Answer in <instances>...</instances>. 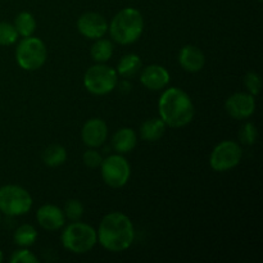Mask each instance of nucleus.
Listing matches in <instances>:
<instances>
[{"label": "nucleus", "instance_id": "nucleus-31", "mask_svg": "<svg viewBox=\"0 0 263 263\" xmlns=\"http://www.w3.org/2000/svg\"><path fill=\"white\" fill-rule=\"evenodd\" d=\"M258 2H259V3H261V2H262V0H258Z\"/></svg>", "mask_w": 263, "mask_h": 263}, {"label": "nucleus", "instance_id": "nucleus-21", "mask_svg": "<svg viewBox=\"0 0 263 263\" xmlns=\"http://www.w3.org/2000/svg\"><path fill=\"white\" fill-rule=\"evenodd\" d=\"M13 25L17 30L18 36L28 37V36H32L35 33L37 23H36L35 17L30 12H21L20 14H17Z\"/></svg>", "mask_w": 263, "mask_h": 263}, {"label": "nucleus", "instance_id": "nucleus-26", "mask_svg": "<svg viewBox=\"0 0 263 263\" xmlns=\"http://www.w3.org/2000/svg\"><path fill=\"white\" fill-rule=\"evenodd\" d=\"M244 85H246L249 94L256 97V95H258L259 92H261V87H262L261 76H259L257 72H248V73L244 76Z\"/></svg>", "mask_w": 263, "mask_h": 263}, {"label": "nucleus", "instance_id": "nucleus-19", "mask_svg": "<svg viewBox=\"0 0 263 263\" xmlns=\"http://www.w3.org/2000/svg\"><path fill=\"white\" fill-rule=\"evenodd\" d=\"M37 231H36V229L32 225L23 223L14 231L13 240L21 248H28V247L35 244V241L37 240Z\"/></svg>", "mask_w": 263, "mask_h": 263}, {"label": "nucleus", "instance_id": "nucleus-29", "mask_svg": "<svg viewBox=\"0 0 263 263\" xmlns=\"http://www.w3.org/2000/svg\"><path fill=\"white\" fill-rule=\"evenodd\" d=\"M3 259H4V256H3V252L0 251V262H3Z\"/></svg>", "mask_w": 263, "mask_h": 263}, {"label": "nucleus", "instance_id": "nucleus-25", "mask_svg": "<svg viewBox=\"0 0 263 263\" xmlns=\"http://www.w3.org/2000/svg\"><path fill=\"white\" fill-rule=\"evenodd\" d=\"M257 138H258V131L254 123L247 122L241 126L239 131V140L244 145H253L256 144Z\"/></svg>", "mask_w": 263, "mask_h": 263}, {"label": "nucleus", "instance_id": "nucleus-9", "mask_svg": "<svg viewBox=\"0 0 263 263\" xmlns=\"http://www.w3.org/2000/svg\"><path fill=\"white\" fill-rule=\"evenodd\" d=\"M241 158H243L241 146L235 141L225 140L213 148L210 157V166L216 172H226L238 166Z\"/></svg>", "mask_w": 263, "mask_h": 263}, {"label": "nucleus", "instance_id": "nucleus-8", "mask_svg": "<svg viewBox=\"0 0 263 263\" xmlns=\"http://www.w3.org/2000/svg\"><path fill=\"white\" fill-rule=\"evenodd\" d=\"M100 170H102V177L105 184L115 189L125 186L131 176L130 163L122 154L118 153L103 159Z\"/></svg>", "mask_w": 263, "mask_h": 263}, {"label": "nucleus", "instance_id": "nucleus-23", "mask_svg": "<svg viewBox=\"0 0 263 263\" xmlns=\"http://www.w3.org/2000/svg\"><path fill=\"white\" fill-rule=\"evenodd\" d=\"M18 32L14 25L9 22H0V45L9 46L17 41Z\"/></svg>", "mask_w": 263, "mask_h": 263}, {"label": "nucleus", "instance_id": "nucleus-2", "mask_svg": "<svg viewBox=\"0 0 263 263\" xmlns=\"http://www.w3.org/2000/svg\"><path fill=\"white\" fill-rule=\"evenodd\" d=\"M158 110L162 121L172 128H181L189 125L194 117L192 98L179 87H170L162 92Z\"/></svg>", "mask_w": 263, "mask_h": 263}, {"label": "nucleus", "instance_id": "nucleus-30", "mask_svg": "<svg viewBox=\"0 0 263 263\" xmlns=\"http://www.w3.org/2000/svg\"><path fill=\"white\" fill-rule=\"evenodd\" d=\"M0 223H2V215H0Z\"/></svg>", "mask_w": 263, "mask_h": 263}, {"label": "nucleus", "instance_id": "nucleus-5", "mask_svg": "<svg viewBox=\"0 0 263 263\" xmlns=\"http://www.w3.org/2000/svg\"><path fill=\"white\" fill-rule=\"evenodd\" d=\"M48 49L41 39L28 36L18 43L15 49V59L18 66L25 71H36L45 64Z\"/></svg>", "mask_w": 263, "mask_h": 263}, {"label": "nucleus", "instance_id": "nucleus-16", "mask_svg": "<svg viewBox=\"0 0 263 263\" xmlns=\"http://www.w3.org/2000/svg\"><path fill=\"white\" fill-rule=\"evenodd\" d=\"M138 144V135L130 127H122L112 136V146L118 154H126L134 151Z\"/></svg>", "mask_w": 263, "mask_h": 263}, {"label": "nucleus", "instance_id": "nucleus-1", "mask_svg": "<svg viewBox=\"0 0 263 263\" xmlns=\"http://www.w3.org/2000/svg\"><path fill=\"white\" fill-rule=\"evenodd\" d=\"M98 241L109 252H123L135 239L133 221L122 212H110L104 216L97 231Z\"/></svg>", "mask_w": 263, "mask_h": 263}, {"label": "nucleus", "instance_id": "nucleus-7", "mask_svg": "<svg viewBox=\"0 0 263 263\" xmlns=\"http://www.w3.org/2000/svg\"><path fill=\"white\" fill-rule=\"evenodd\" d=\"M84 85L92 95H107L118 85V73L112 67L97 63L85 72Z\"/></svg>", "mask_w": 263, "mask_h": 263}, {"label": "nucleus", "instance_id": "nucleus-12", "mask_svg": "<svg viewBox=\"0 0 263 263\" xmlns=\"http://www.w3.org/2000/svg\"><path fill=\"white\" fill-rule=\"evenodd\" d=\"M82 141L89 148H99L108 138V126L100 118L86 121L81 130Z\"/></svg>", "mask_w": 263, "mask_h": 263}, {"label": "nucleus", "instance_id": "nucleus-10", "mask_svg": "<svg viewBox=\"0 0 263 263\" xmlns=\"http://www.w3.org/2000/svg\"><path fill=\"white\" fill-rule=\"evenodd\" d=\"M225 109L235 120H247L256 110V99L249 92H235L226 99Z\"/></svg>", "mask_w": 263, "mask_h": 263}, {"label": "nucleus", "instance_id": "nucleus-11", "mask_svg": "<svg viewBox=\"0 0 263 263\" xmlns=\"http://www.w3.org/2000/svg\"><path fill=\"white\" fill-rule=\"evenodd\" d=\"M77 30L86 39L98 40L108 32V22L99 13L86 12L77 20Z\"/></svg>", "mask_w": 263, "mask_h": 263}, {"label": "nucleus", "instance_id": "nucleus-6", "mask_svg": "<svg viewBox=\"0 0 263 263\" xmlns=\"http://www.w3.org/2000/svg\"><path fill=\"white\" fill-rule=\"evenodd\" d=\"M32 208V198L25 187L8 184L0 187V212L10 217L23 216Z\"/></svg>", "mask_w": 263, "mask_h": 263}, {"label": "nucleus", "instance_id": "nucleus-17", "mask_svg": "<svg viewBox=\"0 0 263 263\" xmlns=\"http://www.w3.org/2000/svg\"><path fill=\"white\" fill-rule=\"evenodd\" d=\"M166 123L161 117H154L146 120L140 127V136L145 141H157L166 133Z\"/></svg>", "mask_w": 263, "mask_h": 263}, {"label": "nucleus", "instance_id": "nucleus-18", "mask_svg": "<svg viewBox=\"0 0 263 263\" xmlns=\"http://www.w3.org/2000/svg\"><path fill=\"white\" fill-rule=\"evenodd\" d=\"M141 59L138 54H126L122 58L120 59L117 64V73L120 76L125 77V79H130V77H134L141 68Z\"/></svg>", "mask_w": 263, "mask_h": 263}, {"label": "nucleus", "instance_id": "nucleus-27", "mask_svg": "<svg viewBox=\"0 0 263 263\" xmlns=\"http://www.w3.org/2000/svg\"><path fill=\"white\" fill-rule=\"evenodd\" d=\"M10 262L12 263H37L39 259L35 254L27 248H21L18 251L13 252L10 256Z\"/></svg>", "mask_w": 263, "mask_h": 263}, {"label": "nucleus", "instance_id": "nucleus-22", "mask_svg": "<svg viewBox=\"0 0 263 263\" xmlns=\"http://www.w3.org/2000/svg\"><path fill=\"white\" fill-rule=\"evenodd\" d=\"M67 161V151L59 144L49 145L43 153V162L49 167L62 166Z\"/></svg>", "mask_w": 263, "mask_h": 263}, {"label": "nucleus", "instance_id": "nucleus-14", "mask_svg": "<svg viewBox=\"0 0 263 263\" xmlns=\"http://www.w3.org/2000/svg\"><path fill=\"white\" fill-rule=\"evenodd\" d=\"M36 220L41 228L49 231L59 230L66 223L63 210L54 204L41 205L36 212Z\"/></svg>", "mask_w": 263, "mask_h": 263}, {"label": "nucleus", "instance_id": "nucleus-13", "mask_svg": "<svg viewBox=\"0 0 263 263\" xmlns=\"http://www.w3.org/2000/svg\"><path fill=\"white\" fill-rule=\"evenodd\" d=\"M170 72L159 64H151L145 67L140 74V81L146 89L159 91L170 84Z\"/></svg>", "mask_w": 263, "mask_h": 263}, {"label": "nucleus", "instance_id": "nucleus-28", "mask_svg": "<svg viewBox=\"0 0 263 263\" xmlns=\"http://www.w3.org/2000/svg\"><path fill=\"white\" fill-rule=\"evenodd\" d=\"M82 161H84L85 166L89 167V168H98L102 164L103 157L99 152L95 151V148H90L89 151H86L84 153Z\"/></svg>", "mask_w": 263, "mask_h": 263}, {"label": "nucleus", "instance_id": "nucleus-20", "mask_svg": "<svg viewBox=\"0 0 263 263\" xmlns=\"http://www.w3.org/2000/svg\"><path fill=\"white\" fill-rule=\"evenodd\" d=\"M90 54H91V58L94 59L97 63H105V62L109 61L113 55L112 41L103 37L98 39V40H95V43L92 44Z\"/></svg>", "mask_w": 263, "mask_h": 263}, {"label": "nucleus", "instance_id": "nucleus-24", "mask_svg": "<svg viewBox=\"0 0 263 263\" xmlns=\"http://www.w3.org/2000/svg\"><path fill=\"white\" fill-rule=\"evenodd\" d=\"M64 217L68 218L69 221L74 222V221H80L84 216V205L80 200L71 199L64 204L63 208Z\"/></svg>", "mask_w": 263, "mask_h": 263}, {"label": "nucleus", "instance_id": "nucleus-15", "mask_svg": "<svg viewBox=\"0 0 263 263\" xmlns=\"http://www.w3.org/2000/svg\"><path fill=\"white\" fill-rule=\"evenodd\" d=\"M179 63L181 68L190 73L199 72L205 64L204 53L195 45H185L180 50Z\"/></svg>", "mask_w": 263, "mask_h": 263}, {"label": "nucleus", "instance_id": "nucleus-4", "mask_svg": "<svg viewBox=\"0 0 263 263\" xmlns=\"http://www.w3.org/2000/svg\"><path fill=\"white\" fill-rule=\"evenodd\" d=\"M98 243L97 231L87 223L74 221L66 226L62 233V244L74 254H84L91 251Z\"/></svg>", "mask_w": 263, "mask_h": 263}, {"label": "nucleus", "instance_id": "nucleus-3", "mask_svg": "<svg viewBox=\"0 0 263 263\" xmlns=\"http://www.w3.org/2000/svg\"><path fill=\"white\" fill-rule=\"evenodd\" d=\"M110 37L121 45H130L139 40L144 31V18L135 8H125L108 25Z\"/></svg>", "mask_w": 263, "mask_h": 263}]
</instances>
